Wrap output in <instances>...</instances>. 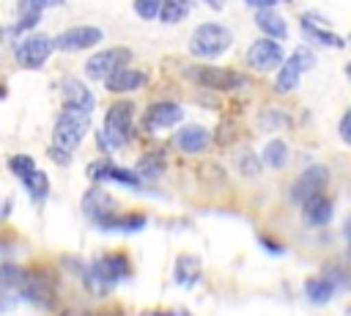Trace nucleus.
I'll list each match as a JSON object with an SVG mask.
<instances>
[{
    "mask_svg": "<svg viewBox=\"0 0 351 316\" xmlns=\"http://www.w3.org/2000/svg\"><path fill=\"white\" fill-rule=\"evenodd\" d=\"M197 179H200L206 187H219V184L228 181L222 165H217V162H200V165H197Z\"/></svg>",
    "mask_w": 351,
    "mask_h": 316,
    "instance_id": "28",
    "label": "nucleus"
},
{
    "mask_svg": "<svg viewBox=\"0 0 351 316\" xmlns=\"http://www.w3.org/2000/svg\"><path fill=\"white\" fill-rule=\"evenodd\" d=\"M63 0H36V5L38 8H49V5H60Z\"/></svg>",
    "mask_w": 351,
    "mask_h": 316,
    "instance_id": "43",
    "label": "nucleus"
},
{
    "mask_svg": "<svg viewBox=\"0 0 351 316\" xmlns=\"http://www.w3.org/2000/svg\"><path fill=\"white\" fill-rule=\"evenodd\" d=\"M263 162L271 168H282L288 162V146L285 140H271L263 146Z\"/></svg>",
    "mask_w": 351,
    "mask_h": 316,
    "instance_id": "29",
    "label": "nucleus"
},
{
    "mask_svg": "<svg viewBox=\"0 0 351 316\" xmlns=\"http://www.w3.org/2000/svg\"><path fill=\"white\" fill-rule=\"evenodd\" d=\"M236 168L244 173V176H258L261 173V159L250 151V148H241L236 154Z\"/></svg>",
    "mask_w": 351,
    "mask_h": 316,
    "instance_id": "31",
    "label": "nucleus"
},
{
    "mask_svg": "<svg viewBox=\"0 0 351 316\" xmlns=\"http://www.w3.org/2000/svg\"><path fill=\"white\" fill-rule=\"evenodd\" d=\"M63 316H77V313H71V311H69V313H63Z\"/></svg>",
    "mask_w": 351,
    "mask_h": 316,
    "instance_id": "47",
    "label": "nucleus"
},
{
    "mask_svg": "<svg viewBox=\"0 0 351 316\" xmlns=\"http://www.w3.org/2000/svg\"><path fill=\"white\" fill-rule=\"evenodd\" d=\"M90 126V113H82V110H74V107H66L58 121H55V129H52V146L55 148H63L71 154V148L80 146V140L85 137Z\"/></svg>",
    "mask_w": 351,
    "mask_h": 316,
    "instance_id": "3",
    "label": "nucleus"
},
{
    "mask_svg": "<svg viewBox=\"0 0 351 316\" xmlns=\"http://www.w3.org/2000/svg\"><path fill=\"white\" fill-rule=\"evenodd\" d=\"M88 173H90V179H96V181H121V184H126V187H137L140 184V176L134 173V170H126V168H118V165H112V162H93L90 168H88Z\"/></svg>",
    "mask_w": 351,
    "mask_h": 316,
    "instance_id": "14",
    "label": "nucleus"
},
{
    "mask_svg": "<svg viewBox=\"0 0 351 316\" xmlns=\"http://www.w3.org/2000/svg\"><path fill=\"white\" fill-rule=\"evenodd\" d=\"M101 41V30L93 27V25H77V27H66L63 33H58L52 38V47L60 49V52H80V49H88L93 44Z\"/></svg>",
    "mask_w": 351,
    "mask_h": 316,
    "instance_id": "7",
    "label": "nucleus"
},
{
    "mask_svg": "<svg viewBox=\"0 0 351 316\" xmlns=\"http://www.w3.org/2000/svg\"><path fill=\"white\" fill-rule=\"evenodd\" d=\"M261 124H263V129H280L282 118L280 115H261Z\"/></svg>",
    "mask_w": 351,
    "mask_h": 316,
    "instance_id": "40",
    "label": "nucleus"
},
{
    "mask_svg": "<svg viewBox=\"0 0 351 316\" xmlns=\"http://www.w3.org/2000/svg\"><path fill=\"white\" fill-rule=\"evenodd\" d=\"M52 38L49 36H41V33H36V36H27L19 47H16V63L22 66V69H41L47 60H49V55H52Z\"/></svg>",
    "mask_w": 351,
    "mask_h": 316,
    "instance_id": "8",
    "label": "nucleus"
},
{
    "mask_svg": "<svg viewBox=\"0 0 351 316\" xmlns=\"http://www.w3.org/2000/svg\"><path fill=\"white\" fill-rule=\"evenodd\" d=\"M107 82H104V88L107 91H112V93H126V91H134V88H140L143 82H145V74L143 71H137V69H115L112 74H107L104 77Z\"/></svg>",
    "mask_w": 351,
    "mask_h": 316,
    "instance_id": "17",
    "label": "nucleus"
},
{
    "mask_svg": "<svg viewBox=\"0 0 351 316\" xmlns=\"http://www.w3.org/2000/svg\"><path fill=\"white\" fill-rule=\"evenodd\" d=\"M291 60H293L302 71H307V69H313V66H315V55H313L307 47H296V49H293V55H291Z\"/></svg>",
    "mask_w": 351,
    "mask_h": 316,
    "instance_id": "35",
    "label": "nucleus"
},
{
    "mask_svg": "<svg viewBox=\"0 0 351 316\" xmlns=\"http://www.w3.org/2000/svg\"><path fill=\"white\" fill-rule=\"evenodd\" d=\"M302 203H304V223L307 225H326L332 220V201L326 195L315 192Z\"/></svg>",
    "mask_w": 351,
    "mask_h": 316,
    "instance_id": "18",
    "label": "nucleus"
},
{
    "mask_svg": "<svg viewBox=\"0 0 351 316\" xmlns=\"http://www.w3.org/2000/svg\"><path fill=\"white\" fill-rule=\"evenodd\" d=\"M326 181H329V170H326L324 165H310V168L291 184V198H293V201H307L310 195L321 192Z\"/></svg>",
    "mask_w": 351,
    "mask_h": 316,
    "instance_id": "12",
    "label": "nucleus"
},
{
    "mask_svg": "<svg viewBox=\"0 0 351 316\" xmlns=\"http://www.w3.org/2000/svg\"><path fill=\"white\" fill-rule=\"evenodd\" d=\"M186 11H189V3L186 0H162L159 19L167 22V25H176V22H181L186 16Z\"/></svg>",
    "mask_w": 351,
    "mask_h": 316,
    "instance_id": "26",
    "label": "nucleus"
},
{
    "mask_svg": "<svg viewBox=\"0 0 351 316\" xmlns=\"http://www.w3.org/2000/svg\"><path fill=\"white\" fill-rule=\"evenodd\" d=\"M16 308V294H5L3 289H0V313H8V311H14Z\"/></svg>",
    "mask_w": 351,
    "mask_h": 316,
    "instance_id": "37",
    "label": "nucleus"
},
{
    "mask_svg": "<svg viewBox=\"0 0 351 316\" xmlns=\"http://www.w3.org/2000/svg\"><path fill=\"white\" fill-rule=\"evenodd\" d=\"M299 77H302V69L288 58V60H285V66L280 69V74H277V82H274V85H277V91H285V93H288V91H293V88L299 85Z\"/></svg>",
    "mask_w": 351,
    "mask_h": 316,
    "instance_id": "27",
    "label": "nucleus"
},
{
    "mask_svg": "<svg viewBox=\"0 0 351 316\" xmlns=\"http://www.w3.org/2000/svg\"><path fill=\"white\" fill-rule=\"evenodd\" d=\"M184 118V107L176 104V102H156L145 110L143 115V126L148 132H159V129H167V126H176L178 121Z\"/></svg>",
    "mask_w": 351,
    "mask_h": 316,
    "instance_id": "11",
    "label": "nucleus"
},
{
    "mask_svg": "<svg viewBox=\"0 0 351 316\" xmlns=\"http://www.w3.org/2000/svg\"><path fill=\"white\" fill-rule=\"evenodd\" d=\"M132 115H134L132 102L110 104V110L104 115V126L99 132V148H104V151L123 148L129 143V137H132Z\"/></svg>",
    "mask_w": 351,
    "mask_h": 316,
    "instance_id": "1",
    "label": "nucleus"
},
{
    "mask_svg": "<svg viewBox=\"0 0 351 316\" xmlns=\"http://www.w3.org/2000/svg\"><path fill=\"white\" fill-rule=\"evenodd\" d=\"M143 316H176L170 311H143Z\"/></svg>",
    "mask_w": 351,
    "mask_h": 316,
    "instance_id": "44",
    "label": "nucleus"
},
{
    "mask_svg": "<svg viewBox=\"0 0 351 316\" xmlns=\"http://www.w3.org/2000/svg\"><path fill=\"white\" fill-rule=\"evenodd\" d=\"M126 60H132V49H126V47H110V49H101V52H96L93 58L85 60V74L90 80H104L115 69L126 66Z\"/></svg>",
    "mask_w": 351,
    "mask_h": 316,
    "instance_id": "6",
    "label": "nucleus"
},
{
    "mask_svg": "<svg viewBox=\"0 0 351 316\" xmlns=\"http://www.w3.org/2000/svg\"><path fill=\"white\" fill-rule=\"evenodd\" d=\"M60 93H63V104H66V107H74V110H82V113H90L93 104H96V99H93V93L88 91V85H82V82L74 80V77H66V80L60 82Z\"/></svg>",
    "mask_w": 351,
    "mask_h": 316,
    "instance_id": "13",
    "label": "nucleus"
},
{
    "mask_svg": "<svg viewBox=\"0 0 351 316\" xmlns=\"http://www.w3.org/2000/svg\"><path fill=\"white\" fill-rule=\"evenodd\" d=\"M208 140H211V135H208V129L200 126V124H189V126H181V129L176 132V146H178L181 151H186V154H200V151H206Z\"/></svg>",
    "mask_w": 351,
    "mask_h": 316,
    "instance_id": "15",
    "label": "nucleus"
},
{
    "mask_svg": "<svg viewBox=\"0 0 351 316\" xmlns=\"http://www.w3.org/2000/svg\"><path fill=\"white\" fill-rule=\"evenodd\" d=\"M250 5H255V8H271L274 3H280V0H247ZM288 3V0H285Z\"/></svg>",
    "mask_w": 351,
    "mask_h": 316,
    "instance_id": "41",
    "label": "nucleus"
},
{
    "mask_svg": "<svg viewBox=\"0 0 351 316\" xmlns=\"http://www.w3.org/2000/svg\"><path fill=\"white\" fill-rule=\"evenodd\" d=\"M348 126H351V113H343V118H340V137L348 143L351 140V132H348Z\"/></svg>",
    "mask_w": 351,
    "mask_h": 316,
    "instance_id": "39",
    "label": "nucleus"
},
{
    "mask_svg": "<svg viewBox=\"0 0 351 316\" xmlns=\"http://www.w3.org/2000/svg\"><path fill=\"white\" fill-rule=\"evenodd\" d=\"M126 275H129V261L123 253H112V256H104L90 264V280H99L101 289H110L112 283H118Z\"/></svg>",
    "mask_w": 351,
    "mask_h": 316,
    "instance_id": "9",
    "label": "nucleus"
},
{
    "mask_svg": "<svg viewBox=\"0 0 351 316\" xmlns=\"http://www.w3.org/2000/svg\"><path fill=\"white\" fill-rule=\"evenodd\" d=\"M22 184L27 187V192H30L36 201H41V198L47 195V190H49V179H47V173L38 170V168H33L30 173H25V176H22Z\"/></svg>",
    "mask_w": 351,
    "mask_h": 316,
    "instance_id": "25",
    "label": "nucleus"
},
{
    "mask_svg": "<svg viewBox=\"0 0 351 316\" xmlns=\"http://www.w3.org/2000/svg\"><path fill=\"white\" fill-rule=\"evenodd\" d=\"M101 228H118V231H140L143 225H145V217L143 214H121V217H104L101 223H99Z\"/></svg>",
    "mask_w": 351,
    "mask_h": 316,
    "instance_id": "24",
    "label": "nucleus"
},
{
    "mask_svg": "<svg viewBox=\"0 0 351 316\" xmlns=\"http://www.w3.org/2000/svg\"><path fill=\"white\" fill-rule=\"evenodd\" d=\"M41 11L44 8H38L36 5V0H19V30H27V27H33L38 19H41Z\"/></svg>",
    "mask_w": 351,
    "mask_h": 316,
    "instance_id": "30",
    "label": "nucleus"
},
{
    "mask_svg": "<svg viewBox=\"0 0 351 316\" xmlns=\"http://www.w3.org/2000/svg\"><path fill=\"white\" fill-rule=\"evenodd\" d=\"M255 25H258L269 38H285V36H288V25H285V19H282L277 11H271V8H258V14H255Z\"/></svg>",
    "mask_w": 351,
    "mask_h": 316,
    "instance_id": "19",
    "label": "nucleus"
},
{
    "mask_svg": "<svg viewBox=\"0 0 351 316\" xmlns=\"http://www.w3.org/2000/svg\"><path fill=\"white\" fill-rule=\"evenodd\" d=\"M162 0H134V11L140 19H156Z\"/></svg>",
    "mask_w": 351,
    "mask_h": 316,
    "instance_id": "34",
    "label": "nucleus"
},
{
    "mask_svg": "<svg viewBox=\"0 0 351 316\" xmlns=\"http://www.w3.org/2000/svg\"><path fill=\"white\" fill-rule=\"evenodd\" d=\"M304 294H307L310 302L324 305V302H329V297L335 294V283L326 280V278H310V280L304 283Z\"/></svg>",
    "mask_w": 351,
    "mask_h": 316,
    "instance_id": "23",
    "label": "nucleus"
},
{
    "mask_svg": "<svg viewBox=\"0 0 351 316\" xmlns=\"http://www.w3.org/2000/svg\"><path fill=\"white\" fill-rule=\"evenodd\" d=\"M8 168H11V173L14 176H25V173H30L33 168H36V162H33V157H27V154H14L11 159H8Z\"/></svg>",
    "mask_w": 351,
    "mask_h": 316,
    "instance_id": "33",
    "label": "nucleus"
},
{
    "mask_svg": "<svg viewBox=\"0 0 351 316\" xmlns=\"http://www.w3.org/2000/svg\"><path fill=\"white\" fill-rule=\"evenodd\" d=\"M186 74H189V80H195L197 85L211 88V91H233L247 82L244 74H239L236 69H225V66H192Z\"/></svg>",
    "mask_w": 351,
    "mask_h": 316,
    "instance_id": "5",
    "label": "nucleus"
},
{
    "mask_svg": "<svg viewBox=\"0 0 351 316\" xmlns=\"http://www.w3.org/2000/svg\"><path fill=\"white\" fill-rule=\"evenodd\" d=\"M247 63L258 71H271L282 63V47L271 38H258L250 49H247Z\"/></svg>",
    "mask_w": 351,
    "mask_h": 316,
    "instance_id": "10",
    "label": "nucleus"
},
{
    "mask_svg": "<svg viewBox=\"0 0 351 316\" xmlns=\"http://www.w3.org/2000/svg\"><path fill=\"white\" fill-rule=\"evenodd\" d=\"M115 209V201L110 198V192L99 190V187H90L85 195H82V212L88 217H93L96 223H101L104 217H110Z\"/></svg>",
    "mask_w": 351,
    "mask_h": 316,
    "instance_id": "16",
    "label": "nucleus"
},
{
    "mask_svg": "<svg viewBox=\"0 0 351 316\" xmlns=\"http://www.w3.org/2000/svg\"><path fill=\"white\" fill-rule=\"evenodd\" d=\"M230 44H233V33L225 25L206 22V25L195 27V33L189 38V52L197 58H214V55H222Z\"/></svg>",
    "mask_w": 351,
    "mask_h": 316,
    "instance_id": "4",
    "label": "nucleus"
},
{
    "mask_svg": "<svg viewBox=\"0 0 351 316\" xmlns=\"http://www.w3.org/2000/svg\"><path fill=\"white\" fill-rule=\"evenodd\" d=\"M16 278H19V269H16V267H11V264L0 267V289H5V286H11V283H16Z\"/></svg>",
    "mask_w": 351,
    "mask_h": 316,
    "instance_id": "36",
    "label": "nucleus"
},
{
    "mask_svg": "<svg viewBox=\"0 0 351 316\" xmlns=\"http://www.w3.org/2000/svg\"><path fill=\"white\" fill-rule=\"evenodd\" d=\"M302 27H304L315 41H321V44H326V47H346V38H343V36H337V33H332V30L318 27L315 14H304V16H302Z\"/></svg>",
    "mask_w": 351,
    "mask_h": 316,
    "instance_id": "21",
    "label": "nucleus"
},
{
    "mask_svg": "<svg viewBox=\"0 0 351 316\" xmlns=\"http://www.w3.org/2000/svg\"><path fill=\"white\" fill-rule=\"evenodd\" d=\"M162 170H165V154H162V151H148V154L140 157L134 173L143 176V179H159Z\"/></svg>",
    "mask_w": 351,
    "mask_h": 316,
    "instance_id": "22",
    "label": "nucleus"
},
{
    "mask_svg": "<svg viewBox=\"0 0 351 316\" xmlns=\"http://www.w3.org/2000/svg\"><path fill=\"white\" fill-rule=\"evenodd\" d=\"M239 135H241V129H239L233 121H225V124H219V126H217L214 140H217L219 146H233V143L239 140Z\"/></svg>",
    "mask_w": 351,
    "mask_h": 316,
    "instance_id": "32",
    "label": "nucleus"
},
{
    "mask_svg": "<svg viewBox=\"0 0 351 316\" xmlns=\"http://www.w3.org/2000/svg\"><path fill=\"white\" fill-rule=\"evenodd\" d=\"M173 275L181 286H195V280L200 278V258L197 256H178Z\"/></svg>",
    "mask_w": 351,
    "mask_h": 316,
    "instance_id": "20",
    "label": "nucleus"
},
{
    "mask_svg": "<svg viewBox=\"0 0 351 316\" xmlns=\"http://www.w3.org/2000/svg\"><path fill=\"white\" fill-rule=\"evenodd\" d=\"M3 96H5V88H3V85H0V99H3Z\"/></svg>",
    "mask_w": 351,
    "mask_h": 316,
    "instance_id": "46",
    "label": "nucleus"
},
{
    "mask_svg": "<svg viewBox=\"0 0 351 316\" xmlns=\"http://www.w3.org/2000/svg\"><path fill=\"white\" fill-rule=\"evenodd\" d=\"M49 157H52L58 165H69V159H71V154H69V151H63V148H55V146H49Z\"/></svg>",
    "mask_w": 351,
    "mask_h": 316,
    "instance_id": "38",
    "label": "nucleus"
},
{
    "mask_svg": "<svg viewBox=\"0 0 351 316\" xmlns=\"http://www.w3.org/2000/svg\"><path fill=\"white\" fill-rule=\"evenodd\" d=\"M16 291H19V297H25V300H30V302H36V305H47V308H52L55 300H58L55 280H52V275H47L44 267L19 269Z\"/></svg>",
    "mask_w": 351,
    "mask_h": 316,
    "instance_id": "2",
    "label": "nucleus"
},
{
    "mask_svg": "<svg viewBox=\"0 0 351 316\" xmlns=\"http://www.w3.org/2000/svg\"><path fill=\"white\" fill-rule=\"evenodd\" d=\"M261 245H263L266 250H271V253H280V250H282L280 245H274V242H271V239H266V236H261Z\"/></svg>",
    "mask_w": 351,
    "mask_h": 316,
    "instance_id": "42",
    "label": "nucleus"
},
{
    "mask_svg": "<svg viewBox=\"0 0 351 316\" xmlns=\"http://www.w3.org/2000/svg\"><path fill=\"white\" fill-rule=\"evenodd\" d=\"M206 5H211V8H222L225 5V0H203Z\"/></svg>",
    "mask_w": 351,
    "mask_h": 316,
    "instance_id": "45",
    "label": "nucleus"
}]
</instances>
